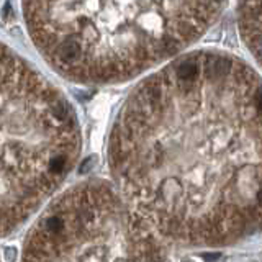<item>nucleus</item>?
Wrapping results in <instances>:
<instances>
[{
  "label": "nucleus",
  "instance_id": "obj_1",
  "mask_svg": "<svg viewBox=\"0 0 262 262\" xmlns=\"http://www.w3.org/2000/svg\"><path fill=\"white\" fill-rule=\"evenodd\" d=\"M108 162L123 200L164 239L211 248L260 231V77L226 53L172 61L126 98Z\"/></svg>",
  "mask_w": 262,
  "mask_h": 262
},
{
  "label": "nucleus",
  "instance_id": "obj_2",
  "mask_svg": "<svg viewBox=\"0 0 262 262\" xmlns=\"http://www.w3.org/2000/svg\"><path fill=\"white\" fill-rule=\"evenodd\" d=\"M41 56L71 80L120 82L177 54L223 10L215 2H25Z\"/></svg>",
  "mask_w": 262,
  "mask_h": 262
},
{
  "label": "nucleus",
  "instance_id": "obj_3",
  "mask_svg": "<svg viewBox=\"0 0 262 262\" xmlns=\"http://www.w3.org/2000/svg\"><path fill=\"white\" fill-rule=\"evenodd\" d=\"M79 126L68 100L2 49V234L16 231L76 166Z\"/></svg>",
  "mask_w": 262,
  "mask_h": 262
},
{
  "label": "nucleus",
  "instance_id": "obj_4",
  "mask_svg": "<svg viewBox=\"0 0 262 262\" xmlns=\"http://www.w3.org/2000/svg\"><path fill=\"white\" fill-rule=\"evenodd\" d=\"M21 262H169L123 196L98 180L59 196L30 229Z\"/></svg>",
  "mask_w": 262,
  "mask_h": 262
},
{
  "label": "nucleus",
  "instance_id": "obj_5",
  "mask_svg": "<svg viewBox=\"0 0 262 262\" xmlns=\"http://www.w3.org/2000/svg\"><path fill=\"white\" fill-rule=\"evenodd\" d=\"M239 31L244 45L262 68V2L239 4Z\"/></svg>",
  "mask_w": 262,
  "mask_h": 262
}]
</instances>
